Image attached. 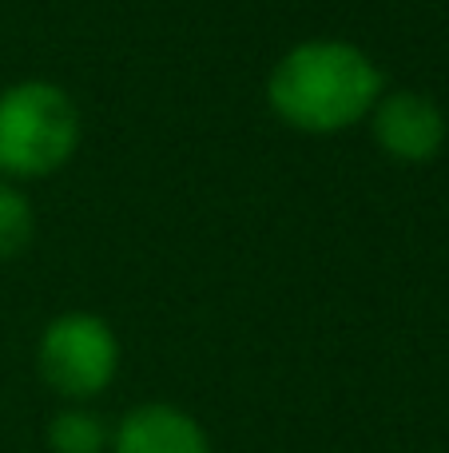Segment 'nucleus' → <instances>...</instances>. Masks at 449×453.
Here are the masks:
<instances>
[{"label":"nucleus","instance_id":"423d86ee","mask_svg":"<svg viewBox=\"0 0 449 453\" xmlns=\"http://www.w3.org/2000/svg\"><path fill=\"white\" fill-rule=\"evenodd\" d=\"M48 453H108L111 422L92 406H60L44 430Z\"/></svg>","mask_w":449,"mask_h":453},{"label":"nucleus","instance_id":"0eeeda50","mask_svg":"<svg viewBox=\"0 0 449 453\" xmlns=\"http://www.w3.org/2000/svg\"><path fill=\"white\" fill-rule=\"evenodd\" d=\"M32 234H36L32 199L24 196L16 183L0 180V263L24 255V247L32 242Z\"/></svg>","mask_w":449,"mask_h":453},{"label":"nucleus","instance_id":"39448f33","mask_svg":"<svg viewBox=\"0 0 449 453\" xmlns=\"http://www.w3.org/2000/svg\"><path fill=\"white\" fill-rule=\"evenodd\" d=\"M108 453H215L195 414L171 402H140L111 426Z\"/></svg>","mask_w":449,"mask_h":453},{"label":"nucleus","instance_id":"f03ea898","mask_svg":"<svg viewBox=\"0 0 449 453\" xmlns=\"http://www.w3.org/2000/svg\"><path fill=\"white\" fill-rule=\"evenodd\" d=\"M80 148V108L52 80H16L0 92V180H48Z\"/></svg>","mask_w":449,"mask_h":453},{"label":"nucleus","instance_id":"7ed1b4c3","mask_svg":"<svg viewBox=\"0 0 449 453\" xmlns=\"http://www.w3.org/2000/svg\"><path fill=\"white\" fill-rule=\"evenodd\" d=\"M36 374L64 398V406H88L111 390L119 374V338L111 322L92 311H64L40 330Z\"/></svg>","mask_w":449,"mask_h":453},{"label":"nucleus","instance_id":"f257e3e1","mask_svg":"<svg viewBox=\"0 0 449 453\" xmlns=\"http://www.w3.org/2000/svg\"><path fill=\"white\" fill-rule=\"evenodd\" d=\"M382 92V68L350 40H302L267 76L270 111L307 135H339L370 119Z\"/></svg>","mask_w":449,"mask_h":453},{"label":"nucleus","instance_id":"20e7f679","mask_svg":"<svg viewBox=\"0 0 449 453\" xmlns=\"http://www.w3.org/2000/svg\"><path fill=\"white\" fill-rule=\"evenodd\" d=\"M370 135L398 164H430L445 148L449 119L430 96L398 88V92H382V100L374 104Z\"/></svg>","mask_w":449,"mask_h":453}]
</instances>
